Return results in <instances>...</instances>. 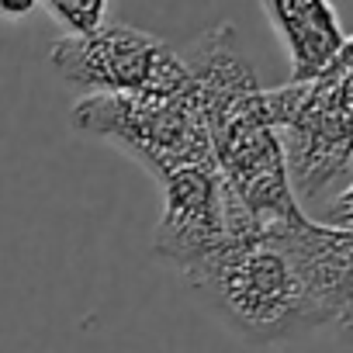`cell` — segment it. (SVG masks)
<instances>
[{"label": "cell", "instance_id": "obj_9", "mask_svg": "<svg viewBox=\"0 0 353 353\" xmlns=\"http://www.w3.org/2000/svg\"><path fill=\"white\" fill-rule=\"evenodd\" d=\"M35 4H32V0H25V4H8V0H4V4H0V14H28Z\"/></svg>", "mask_w": 353, "mask_h": 353}, {"label": "cell", "instance_id": "obj_5", "mask_svg": "<svg viewBox=\"0 0 353 353\" xmlns=\"http://www.w3.org/2000/svg\"><path fill=\"white\" fill-rule=\"evenodd\" d=\"M56 73L83 97H170L191 77L166 42L128 25H104L83 39H56L49 49Z\"/></svg>", "mask_w": 353, "mask_h": 353}, {"label": "cell", "instance_id": "obj_7", "mask_svg": "<svg viewBox=\"0 0 353 353\" xmlns=\"http://www.w3.org/2000/svg\"><path fill=\"white\" fill-rule=\"evenodd\" d=\"M263 11L288 46L291 83L322 80L350 49V39L343 35L339 18L325 0H267Z\"/></svg>", "mask_w": 353, "mask_h": 353}, {"label": "cell", "instance_id": "obj_6", "mask_svg": "<svg viewBox=\"0 0 353 353\" xmlns=\"http://www.w3.org/2000/svg\"><path fill=\"white\" fill-rule=\"evenodd\" d=\"M163 215L152 232V250L194 281L225 239V191L212 159L188 163L159 181Z\"/></svg>", "mask_w": 353, "mask_h": 353}, {"label": "cell", "instance_id": "obj_8", "mask_svg": "<svg viewBox=\"0 0 353 353\" xmlns=\"http://www.w3.org/2000/svg\"><path fill=\"white\" fill-rule=\"evenodd\" d=\"M66 32V39H83L94 35L97 28H104L108 18V4L104 0H49L42 4Z\"/></svg>", "mask_w": 353, "mask_h": 353}, {"label": "cell", "instance_id": "obj_2", "mask_svg": "<svg viewBox=\"0 0 353 353\" xmlns=\"http://www.w3.org/2000/svg\"><path fill=\"white\" fill-rule=\"evenodd\" d=\"M288 225L260 229L225 191V239L191 281L212 315L246 343L277 346L332 325L305 281Z\"/></svg>", "mask_w": 353, "mask_h": 353}, {"label": "cell", "instance_id": "obj_1", "mask_svg": "<svg viewBox=\"0 0 353 353\" xmlns=\"http://www.w3.org/2000/svg\"><path fill=\"white\" fill-rule=\"evenodd\" d=\"M181 59L208 128V149L222 188L260 229L294 222L305 208L291 198L267 101L239 49L236 28L229 21L208 28Z\"/></svg>", "mask_w": 353, "mask_h": 353}, {"label": "cell", "instance_id": "obj_3", "mask_svg": "<svg viewBox=\"0 0 353 353\" xmlns=\"http://www.w3.org/2000/svg\"><path fill=\"white\" fill-rule=\"evenodd\" d=\"M294 205L325 201L322 225L350 229V149H353V46L312 83L263 90Z\"/></svg>", "mask_w": 353, "mask_h": 353}, {"label": "cell", "instance_id": "obj_4", "mask_svg": "<svg viewBox=\"0 0 353 353\" xmlns=\"http://www.w3.org/2000/svg\"><path fill=\"white\" fill-rule=\"evenodd\" d=\"M70 118L77 132L128 152L156 184L188 163L212 159L191 83L170 97H80Z\"/></svg>", "mask_w": 353, "mask_h": 353}]
</instances>
